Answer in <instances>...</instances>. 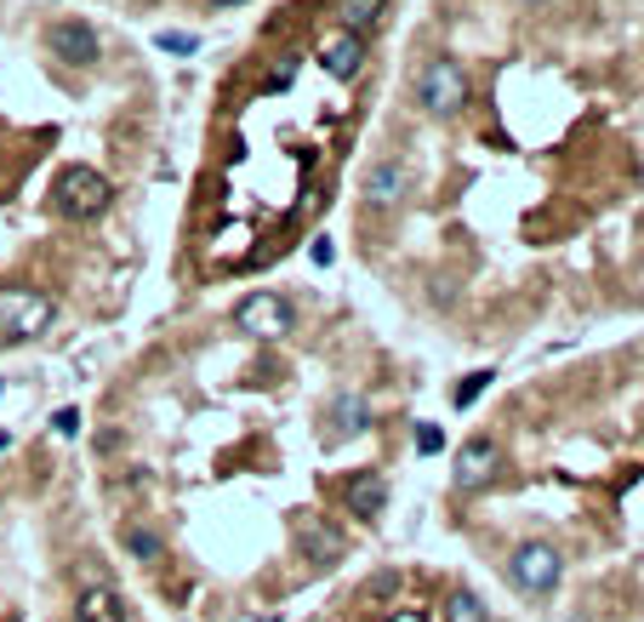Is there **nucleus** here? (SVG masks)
<instances>
[{"label": "nucleus", "mask_w": 644, "mask_h": 622, "mask_svg": "<svg viewBox=\"0 0 644 622\" xmlns=\"http://www.w3.org/2000/svg\"><path fill=\"white\" fill-rule=\"evenodd\" d=\"M507 577H514L519 594L541 600V594H554L559 577H565V554L554 543H519L514 548V560H507Z\"/></svg>", "instance_id": "nucleus-4"}, {"label": "nucleus", "mask_w": 644, "mask_h": 622, "mask_svg": "<svg viewBox=\"0 0 644 622\" xmlns=\"http://www.w3.org/2000/svg\"><path fill=\"white\" fill-rule=\"evenodd\" d=\"M485 383H491V372H473V377L457 388V406H473V400H480V388H485Z\"/></svg>", "instance_id": "nucleus-17"}, {"label": "nucleus", "mask_w": 644, "mask_h": 622, "mask_svg": "<svg viewBox=\"0 0 644 622\" xmlns=\"http://www.w3.org/2000/svg\"><path fill=\"white\" fill-rule=\"evenodd\" d=\"M417 104L433 115V120H451V115H462L468 109V69L457 57H428L422 63V75H417Z\"/></svg>", "instance_id": "nucleus-3"}, {"label": "nucleus", "mask_w": 644, "mask_h": 622, "mask_svg": "<svg viewBox=\"0 0 644 622\" xmlns=\"http://www.w3.org/2000/svg\"><path fill=\"white\" fill-rule=\"evenodd\" d=\"M194 46H200L194 35H160V52H172V57H189Z\"/></svg>", "instance_id": "nucleus-18"}, {"label": "nucleus", "mask_w": 644, "mask_h": 622, "mask_svg": "<svg viewBox=\"0 0 644 622\" xmlns=\"http://www.w3.org/2000/svg\"><path fill=\"white\" fill-rule=\"evenodd\" d=\"M7 446H12V435H0V451H7Z\"/></svg>", "instance_id": "nucleus-23"}, {"label": "nucleus", "mask_w": 644, "mask_h": 622, "mask_svg": "<svg viewBox=\"0 0 644 622\" xmlns=\"http://www.w3.org/2000/svg\"><path fill=\"white\" fill-rule=\"evenodd\" d=\"M52 320H57V303L46 298V291L18 286V280L0 286V332H7L12 343H35Z\"/></svg>", "instance_id": "nucleus-2"}, {"label": "nucleus", "mask_w": 644, "mask_h": 622, "mask_svg": "<svg viewBox=\"0 0 644 622\" xmlns=\"http://www.w3.org/2000/svg\"><path fill=\"white\" fill-rule=\"evenodd\" d=\"M502 474V446L496 440H468L462 451H457V463H451V485L457 491H485L491 480Z\"/></svg>", "instance_id": "nucleus-7"}, {"label": "nucleus", "mask_w": 644, "mask_h": 622, "mask_svg": "<svg viewBox=\"0 0 644 622\" xmlns=\"http://www.w3.org/2000/svg\"><path fill=\"white\" fill-rule=\"evenodd\" d=\"M206 7H217V12H228V7H246V0H206Z\"/></svg>", "instance_id": "nucleus-21"}, {"label": "nucleus", "mask_w": 644, "mask_h": 622, "mask_svg": "<svg viewBox=\"0 0 644 622\" xmlns=\"http://www.w3.org/2000/svg\"><path fill=\"white\" fill-rule=\"evenodd\" d=\"M46 46L57 63H69V69H92L97 57H104V41H97V29L80 23V18H63L46 29Z\"/></svg>", "instance_id": "nucleus-6"}, {"label": "nucleus", "mask_w": 644, "mask_h": 622, "mask_svg": "<svg viewBox=\"0 0 644 622\" xmlns=\"http://www.w3.org/2000/svg\"><path fill=\"white\" fill-rule=\"evenodd\" d=\"M325 417H331V422H325V440H348V435H365V429H371V406H365L359 395H348V388L331 400Z\"/></svg>", "instance_id": "nucleus-10"}, {"label": "nucleus", "mask_w": 644, "mask_h": 622, "mask_svg": "<svg viewBox=\"0 0 644 622\" xmlns=\"http://www.w3.org/2000/svg\"><path fill=\"white\" fill-rule=\"evenodd\" d=\"M75 622H126V600L115 594V588H80V600H75Z\"/></svg>", "instance_id": "nucleus-12"}, {"label": "nucleus", "mask_w": 644, "mask_h": 622, "mask_svg": "<svg viewBox=\"0 0 644 622\" xmlns=\"http://www.w3.org/2000/svg\"><path fill=\"white\" fill-rule=\"evenodd\" d=\"M417 451H439V429H433V422H422V429H417Z\"/></svg>", "instance_id": "nucleus-19"}, {"label": "nucleus", "mask_w": 644, "mask_h": 622, "mask_svg": "<svg viewBox=\"0 0 644 622\" xmlns=\"http://www.w3.org/2000/svg\"><path fill=\"white\" fill-rule=\"evenodd\" d=\"M365 206H377V212H388V206H399L405 201V189H411V172L399 167V160H377V167L365 172Z\"/></svg>", "instance_id": "nucleus-8"}, {"label": "nucleus", "mask_w": 644, "mask_h": 622, "mask_svg": "<svg viewBox=\"0 0 644 622\" xmlns=\"http://www.w3.org/2000/svg\"><path fill=\"white\" fill-rule=\"evenodd\" d=\"M514 7H548V0H514Z\"/></svg>", "instance_id": "nucleus-22"}, {"label": "nucleus", "mask_w": 644, "mask_h": 622, "mask_svg": "<svg viewBox=\"0 0 644 622\" xmlns=\"http://www.w3.org/2000/svg\"><path fill=\"white\" fill-rule=\"evenodd\" d=\"M234 325H240L246 337L275 343V337H286L291 325H297V314H291V298H286V291H246V298L234 303Z\"/></svg>", "instance_id": "nucleus-5"}, {"label": "nucleus", "mask_w": 644, "mask_h": 622, "mask_svg": "<svg viewBox=\"0 0 644 622\" xmlns=\"http://www.w3.org/2000/svg\"><path fill=\"white\" fill-rule=\"evenodd\" d=\"M52 206L75 223H92L115 206V183L97 172V167H63L57 172V189H52Z\"/></svg>", "instance_id": "nucleus-1"}, {"label": "nucleus", "mask_w": 644, "mask_h": 622, "mask_svg": "<svg viewBox=\"0 0 644 622\" xmlns=\"http://www.w3.org/2000/svg\"><path fill=\"white\" fill-rule=\"evenodd\" d=\"M394 622H422V616H394Z\"/></svg>", "instance_id": "nucleus-24"}, {"label": "nucleus", "mask_w": 644, "mask_h": 622, "mask_svg": "<svg viewBox=\"0 0 644 622\" xmlns=\"http://www.w3.org/2000/svg\"><path fill=\"white\" fill-rule=\"evenodd\" d=\"M446 622H491V605L480 594H468V588H457L446 600Z\"/></svg>", "instance_id": "nucleus-16"}, {"label": "nucleus", "mask_w": 644, "mask_h": 622, "mask_svg": "<svg viewBox=\"0 0 644 622\" xmlns=\"http://www.w3.org/2000/svg\"><path fill=\"white\" fill-rule=\"evenodd\" d=\"M348 508L365 519V526H377L383 508H388V480L383 474H354L348 480Z\"/></svg>", "instance_id": "nucleus-11"}, {"label": "nucleus", "mask_w": 644, "mask_h": 622, "mask_svg": "<svg viewBox=\"0 0 644 622\" xmlns=\"http://www.w3.org/2000/svg\"><path fill=\"white\" fill-rule=\"evenodd\" d=\"M320 69L336 75V81H354V75L365 69V41L348 35V29H343V35H331V41L320 46Z\"/></svg>", "instance_id": "nucleus-9"}, {"label": "nucleus", "mask_w": 644, "mask_h": 622, "mask_svg": "<svg viewBox=\"0 0 644 622\" xmlns=\"http://www.w3.org/2000/svg\"><path fill=\"white\" fill-rule=\"evenodd\" d=\"M80 429V411H57V435H75Z\"/></svg>", "instance_id": "nucleus-20"}, {"label": "nucleus", "mask_w": 644, "mask_h": 622, "mask_svg": "<svg viewBox=\"0 0 644 622\" xmlns=\"http://www.w3.org/2000/svg\"><path fill=\"white\" fill-rule=\"evenodd\" d=\"M302 548H309L320 566H336V560H343V537H336L331 526H320V519H309V526H302Z\"/></svg>", "instance_id": "nucleus-13"}, {"label": "nucleus", "mask_w": 644, "mask_h": 622, "mask_svg": "<svg viewBox=\"0 0 644 622\" xmlns=\"http://www.w3.org/2000/svg\"><path fill=\"white\" fill-rule=\"evenodd\" d=\"M383 12H388V0H343V23H348V35H359V41L383 23Z\"/></svg>", "instance_id": "nucleus-14"}, {"label": "nucleus", "mask_w": 644, "mask_h": 622, "mask_svg": "<svg viewBox=\"0 0 644 622\" xmlns=\"http://www.w3.org/2000/svg\"><path fill=\"white\" fill-rule=\"evenodd\" d=\"M120 543H126L131 560H160V532L138 526V519H131V526H120Z\"/></svg>", "instance_id": "nucleus-15"}]
</instances>
